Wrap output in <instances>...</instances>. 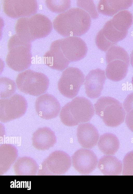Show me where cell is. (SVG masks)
<instances>
[{"label":"cell","mask_w":133,"mask_h":194,"mask_svg":"<svg viewBox=\"0 0 133 194\" xmlns=\"http://www.w3.org/2000/svg\"><path fill=\"white\" fill-rule=\"evenodd\" d=\"M84 80V75L79 69L69 67L62 72L58 83V88L64 96L72 98L77 95Z\"/></svg>","instance_id":"obj_7"},{"label":"cell","mask_w":133,"mask_h":194,"mask_svg":"<svg viewBox=\"0 0 133 194\" xmlns=\"http://www.w3.org/2000/svg\"><path fill=\"white\" fill-rule=\"evenodd\" d=\"M91 17L85 11L79 7L71 8L57 15L53 23L55 30L66 37L81 36L89 29Z\"/></svg>","instance_id":"obj_1"},{"label":"cell","mask_w":133,"mask_h":194,"mask_svg":"<svg viewBox=\"0 0 133 194\" xmlns=\"http://www.w3.org/2000/svg\"><path fill=\"white\" fill-rule=\"evenodd\" d=\"M105 72L99 68L90 71L85 78L84 85L86 93L91 98L99 97L106 80Z\"/></svg>","instance_id":"obj_13"},{"label":"cell","mask_w":133,"mask_h":194,"mask_svg":"<svg viewBox=\"0 0 133 194\" xmlns=\"http://www.w3.org/2000/svg\"><path fill=\"white\" fill-rule=\"evenodd\" d=\"M95 43L100 50L106 52L111 46L116 45L108 40L103 35L101 30L97 33L95 38Z\"/></svg>","instance_id":"obj_25"},{"label":"cell","mask_w":133,"mask_h":194,"mask_svg":"<svg viewBox=\"0 0 133 194\" xmlns=\"http://www.w3.org/2000/svg\"><path fill=\"white\" fill-rule=\"evenodd\" d=\"M130 63L133 67V50L130 54Z\"/></svg>","instance_id":"obj_29"},{"label":"cell","mask_w":133,"mask_h":194,"mask_svg":"<svg viewBox=\"0 0 133 194\" xmlns=\"http://www.w3.org/2000/svg\"><path fill=\"white\" fill-rule=\"evenodd\" d=\"M16 83L20 91L37 96L46 91L49 82L47 77L43 73L28 70L18 74Z\"/></svg>","instance_id":"obj_5"},{"label":"cell","mask_w":133,"mask_h":194,"mask_svg":"<svg viewBox=\"0 0 133 194\" xmlns=\"http://www.w3.org/2000/svg\"><path fill=\"white\" fill-rule=\"evenodd\" d=\"M72 162L76 170L83 174H89L92 172L98 163L95 153L92 150L86 149L76 151L72 156Z\"/></svg>","instance_id":"obj_10"},{"label":"cell","mask_w":133,"mask_h":194,"mask_svg":"<svg viewBox=\"0 0 133 194\" xmlns=\"http://www.w3.org/2000/svg\"><path fill=\"white\" fill-rule=\"evenodd\" d=\"M77 136L79 143L83 147L91 148L97 144L99 134L96 128L90 123L81 124L77 129Z\"/></svg>","instance_id":"obj_14"},{"label":"cell","mask_w":133,"mask_h":194,"mask_svg":"<svg viewBox=\"0 0 133 194\" xmlns=\"http://www.w3.org/2000/svg\"><path fill=\"white\" fill-rule=\"evenodd\" d=\"M105 59L107 64L105 74L108 79L118 82L125 77L130 64V58L124 48L115 45L111 46L106 52Z\"/></svg>","instance_id":"obj_3"},{"label":"cell","mask_w":133,"mask_h":194,"mask_svg":"<svg viewBox=\"0 0 133 194\" xmlns=\"http://www.w3.org/2000/svg\"><path fill=\"white\" fill-rule=\"evenodd\" d=\"M98 145L101 151L108 155L115 154L119 146V140L114 134L107 133L101 135L99 139Z\"/></svg>","instance_id":"obj_18"},{"label":"cell","mask_w":133,"mask_h":194,"mask_svg":"<svg viewBox=\"0 0 133 194\" xmlns=\"http://www.w3.org/2000/svg\"><path fill=\"white\" fill-rule=\"evenodd\" d=\"M77 6L86 11L91 17L96 19L98 16L96 7L92 0H78Z\"/></svg>","instance_id":"obj_23"},{"label":"cell","mask_w":133,"mask_h":194,"mask_svg":"<svg viewBox=\"0 0 133 194\" xmlns=\"http://www.w3.org/2000/svg\"><path fill=\"white\" fill-rule=\"evenodd\" d=\"M101 30L105 37L115 45L126 36L128 32H121L117 30L112 25L110 20L106 22Z\"/></svg>","instance_id":"obj_20"},{"label":"cell","mask_w":133,"mask_h":194,"mask_svg":"<svg viewBox=\"0 0 133 194\" xmlns=\"http://www.w3.org/2000/svg\"><path fill=\"white\" fill-rule=\"evenodd\" d=\"M98 166L101 172L105 175H119L122 169L121 162L111 155H105L101 157L98 162Z\"/></svg>","instance_id":"obj_16"},{"label":"cell","mask_w":133,"mask_h":194,"mask_svg":"<svg viewBox=\"0 0 133 194\" xmlns=\"http://www.w3.org/2000/svg\"><path fill=\"white\" fill-rule=\"evenodd\" d=\"M16 85L14 82L6 77L0 78V96L1 98H5L13 95L16 90Z\"/></svg>","instance_id":"obj_22"},{"label":"cell","mask_w":133,"mask_h":194,"mask_svg":"<svg viewBox=\"0 0 133 194\" xmlns=\"http://www.w3.org/2000/svg\"><path fill=\"white\" fill-rule=\"evenodd\" d=\"M94 105L96 114L106 126L115 127L124 121L125 112L121 103L116 99L109 96L102 97Z\"/></svg>","instance_id":"obj_4"},{"label":"cell","mask_w":133,"mask_h":194,"mask_svg":"<svg viewBox=\"0 0 133 194\" xmlns=\"http://www.w3.org/2000/svg\"><path fill=\"white\" fill-rule=\"evenodd\" d=\"M50 1L49 8L55 12H63L67 10L70 6L71 1L69 0Z\"/></svg>","instance_id":"obj_24"},{"label":"cell","mask_w":133,"mask_h":194,"mask_svg":"<svg viewBox=\"0 0 133 194\" xmlns=\"http://www.w3.org/2000/svg\"><path fill=\"white\" fill-rule=\"evenodd\" d=\"M61 46L64 56L70 62L81 60L87 52L85 43L77 36L68 37L61 39Z\"/></svg>","instance_id":"obj_9"},{"label":"cell","mask_w":133,"mask_h":194,"mask_svg":"<svg viewBox=\"0 0 133 194\" xmlns=\"http://www.w3.org/2000/svg\"><path fill=\"white\" fill-rule=\"evenodd\" d=\"M123 175H133V151L127 153L123 160Z\"/></svg>","instance_id":"obj_26"},{"label":"cell","mask_w":133,"mask_h":194,"mask_svg":"<svg viewBox=\"0 0 133 194\" xmlns=\"http://www.w3.org/2000/svg\"><path fill=\"white\" fill-rule=\"evenodd\" d=\"M110 20L114 27L121 32L128 31L132 24L133 20L131 14L127 10L118 12Z\"/></svg>","instance_id":"obj_19"},{"label":"cell","mask_w":133,"mask_h":194,"mask_svg":"<svg viewBox=\"0 0 133 194\" xmlns=\"http://www.w3.org/2000/svg\"><path fill=\"white\" fill-rule=\"evenodd\" d=\"M35 107L38 116L46 120L56 117L61 108L60 105L57 99L48 93L38 97L36 100Z\"/></svg>","instance_id":"obj_11"},{"label":"cell","mask_w":133,"mask_h":194,"mask_svg":"<svg viewBox=\"0 0 133 194\" xmlns=\"http://www.w3.org/2000/svg\"><path fill=\"white\" fill-rule=\"evenodd\" d=\"M94 113L92 104L89 100L77 97L62 108L59 117L64 125L73 126L89 121Z\"/></svg>","instance_id":"obj_2"},{"label":"cell","mask_w":133,"mask_h":194,"mask_svg":"<svg viewBox=\"0 0 133 194\" xmlns=\"http://www.w3.org/2000/svg\"><path fill=\"white\" fill-rule=\"evenodd\" d=\"M28 104L25 98L16 93L9 98L0 100V121L6 122L18 118L24 114Z\"/></svg>","instance_id":"obj_8"},{"label":"cell","mask_w":133,"mask_h":194,"mask_svg":"<svg viewBox=\"0 0 133 194\" xmlns=\"http://www.w3.org/2000/svg\"><path fill=\"white\" fill-rule=\"evenodd\" d=\"M125 121L127 127L133 132V109L127 113Z\"/></svg>","instance_id":"obj_28"},{"label":"cell","mask_w":133,"mask_h":194,"mask_svg":"<svg viewBox=\"0 0 133 194\" xmlns=\"http://www.w3.org/2000/svg\"><path fill=\"white\" fill-rule=\"evenodd\" d=\"M9 52L6 56L7 65L12 69L20 72L28 68L32 61L31 46L26 41H12L9 43Z\"/></svg>","instance_id":"obj_6"},{"label":"cell","mask_w":133,"mask_h":194,"mask_svg":"<svg viewBox=\"0 0 133 194\" xmlns=\"http://www.w3.org/2000/svg\"><path fill=\"white\" fill-rule=\"evenodd\" d=\"M123 107L127 113L133 109V92L126 97L123 102Z\"/></svg>","instance_id":"obj_27"},{"label":"cell","mask_w":133,"mask_h":194,"mask_svg":"<svg viewBox=\"0 0 133 194\" xmlns=\"http://www.w3.org/2000/svg\"><path fill=\"white\" fill-rule=\"evenodd\" d=\"M33 139L34 145L40 147L52 146L56 141L54 132L50 128L46 127L39 128L35 132Z\"/></svg>","instance_id":"obj_17"},{"label":"cell","mask_w":133,"mask_h":194,"mask_svg":"<svg viewBox=\"0 0 133 194\" xmlns=\"http://www.w3.org/2000/svg\"><path fill=\"white\" fill-rule=\"evenodd\" d=\"M133 2L132 0H102L99 2L97 9L99 13L111 16L120 10L128 9Z\"/></svg>","instance_id":"obj_15"},{"label":"cell","mask_w":133,"mask_h":194,"mask_svg":"<svg viewBox=\"0 0 133 194\" xmlns=\"http://www.w3.org/2000/svg\"><path fill=\"white\" fill-rule=\"evenodd\" d=\"M55 155V171L60 174L65 173L71 166L70 157L65 152L61 151L56 152Z\"/></svg>","instance_id":"obj_21"},{"label":"cell","mask_w":133,"mask_h":194,"mask_svg":"<svg viewBox=\"0 0 133 194\" xmlns=\"http://www.w3.org/2000/svg\"><path fill=\"white\" fill-rule=\"evenodd\" d=\"M132 83L133 84V77L132 79Z\"/></svg>","instance_id":"obj_30"},{"label":"cell","mask_w":133,"mask_h":194,"mask_svg":"<svg viewBox=\"0 0 133 194\" xmlns=\"http://www.w3.org/2000/svg\"><path fill=\"white\" fill-rule=\"evenodd\" d=\"M61 40H58L53 42L50 50L44 56L45 64L52 69L58 71L65 69L70 62L62 52Z\"/></svg>","instance_id":"obj_12"}]
</instances>
